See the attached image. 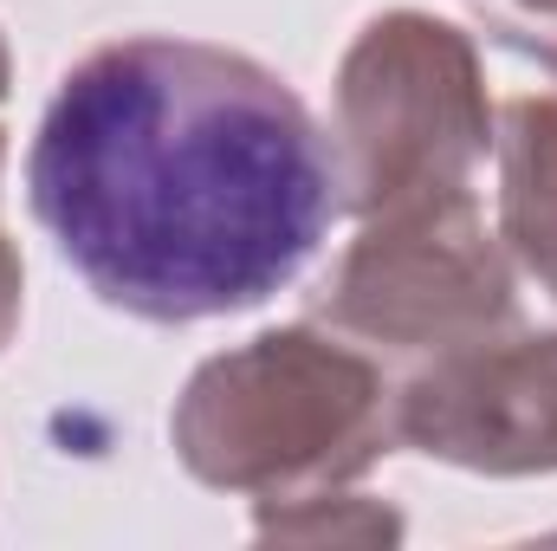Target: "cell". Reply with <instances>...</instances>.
<instances>
[{"label": "cell", "mask_w": 557, "mask_h": 551, "mask_svg": "<svg viewBox=\"0 0 557 551\" xmlns=\"http://www.w3.org/2000/svg\"><path fill=\"white\" fill-rule=\"evenodd\" d=\"M499 247L557 311V91H525L493 111Z\"/></svg>", "instance_id": "6"}, {"label": "cell", "mask_w": 557, "mask_h": 551, "mask_svg": "<svg viewBox=\"0 0 557 551\" xmlns=\"http://www.w3.org/2000/svg\"><path fill=\"white\" fill-rule=\"evenodd\" d=\"M7 85H13V59H7V39H0V98H7Z\"/></svg>", "instance_id": "10"}, {"label": "cell", "mask_w": 557, "mask_h": 551, "mask_svg": "<svg viewBox=\"0 0 557 551\" xmlns=\"http://www.w3.org/2000/svg\"><path fill=\"white\" fill-rule=\"evenodd\" d=\"M389 403L396 390L363 344L278 325L208 357L182 383L169 441L214 493L305 500L363 480L389 454Z\"/></svg>", "instance_id": "2"}, {"label": "cell", "mask_w": 557, "mask_h": 551, "mask_svg": "<svg viewBox=\"0 0 557 551\" xmlns=\"http://www.w3.org/2000/svg\"><path fill=\"white\" fill-rule=\"evenodd\" d=\"M253 539L260 546H396L403 513L331 487V493H305V500H260Z\"/></svg>", "instance_id": "7"}, {"label": "cell", "mask_w": 557, "mask_h": 551, "mask_svg": "<svg viewBox=\"0 0 557 551\" xmlns=\"http://www.w3.org/2000/svg\"><path fill=\"white\" fill-rule=\"evenodd\" d=\"M389 428L441 467L486 480L557 474V331H486L421 357L389 403Z\"/></svg>", "instance_id": "5"}, {"label": "cell", "mask_w": 557, "mask_h": 551, "mask_svg": "<svg viewBox=\"0 0 557 551\" xmlns=\"http://www.w3.org/2000/svg\"><path fill=\"white\" fill-rule=\"evenodd\" d=\"M26 195L59 260L143 325L267 305L344 215L305 98L260 59L175 33L111 39L59 78Z\"/></svg>", "instance_id": "1"}, {"label": "cell", "mask_w": 557, "mask_h": 551, "mask_svg": "<svg viewBox=\"0 0 557 551\" xmlns=\"http://www.w3.org/2000/svg\"><path fill=\"white\" fill-rule=\"evenodd\" d=\"M493 149V98L473 33L416 7L376 13L331 85V162L337 208L383 215L396 201L473 188Z\"/></svg>", "instance_id": "3"}, {"label": "cell", "mask_w": 557, "mask_h": 551, "mask_svg": "<svg viewBox=\"0 0 557 551\" xmlns=\"http://www.w3.org/2000/svg\"><path fill=\"white\" fill-rule=\"evenodd\" d=\"M480 26L493 46L545 65L557 78V0H480Z\"/></svg>", "instance_id": "8"}, {"label": "cell", "mask_w": 557, "mask_h": 551, "mask_svg": "<svg viewBox=\"0 0 557 551\" xmlns=\"http://www.w3.org/2000/svg\"><path fill=\"white\" fill-rule=\"evenodd\" d=\"M0 169H7V131H0ZM20 305H26V273H20V247L7 241V228H0V351L13 344V331H20Z\"/></svg>", "instance_id": "9"}, {"label": "cell", "mask_w": 557, "mask_h": 551, "mask_svg": "<svg viewBox=\"0 0 557 551\" xmlns=\"http://www.w3.org/2000/svg\"><path fill=\"white\" fill-rule=\"evenodd\" d=\"M318 318L370 357H441L512 325V254L486 234L473 188L363 215L318 292Z\"/></svg>", "instance_id": "4"}]
</instances>
